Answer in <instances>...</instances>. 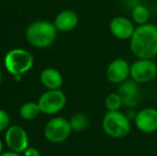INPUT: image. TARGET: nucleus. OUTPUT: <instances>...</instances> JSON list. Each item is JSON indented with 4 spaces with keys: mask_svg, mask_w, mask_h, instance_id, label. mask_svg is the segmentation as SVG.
Returning <instances> with one entry per match:
<instances>
[{
    "mask_svg": "<svg viewBox=\"0 0 157 156\" xmlns=\"http://www.w3.org/2000/svg\"><path fill=\"white\" fill-rule=\"evenodd\" d=\"M70 121L63 117L50 119L44 127V136L52 143H62L70 138L72 134Z\"/></svg>",
    "mask_w": 157,
    "mask_h": 156,
    "instance_id": "obj_5",
    "label": "nucleus"
},
{
    "mask_svg": "<svg viewBox=\"0 0 157 156\" xmlns=\"http://www.w3.org/2000/svg\"><path fill=\"white\" fill-rule=\"evenodd\" d=\"M106 78L113 85H121L130 79V64L124 58H116L108 63L105 71Z\"/></svg>",
    "mask_w": 157,
    "mask_h": 156,
    "instance_id": "obj_9",
    "label": "nucleus"
},
{
    "mask_svg": "<svg viewBox=\"0 0 157 156\" xmlns=\"http://www.w3.org/2000/svg\"><path fill=\"white\" fill-rule=\"evenodd\" d=\"M130 18L136 24V26L144 25V24L150 23L151 12L147 6L142 3H137L130 10Z\"/></svg>",
    "mask_w": 157,
    "mask_h": 156,
    "instance_id": "obj_15",
    "label": "nucleus"
},
{
    "mask_svg": "<svg viewBox=\"0 0 157 156\" xmlns=\"http://www.w3.org/2000/svg\"><path fill=\"white\" fill-rule=\"evenodd\" d=\"M3 153V143H2V141L0 140V155Z\"/></svg>",
    "mask_w": 157,
    "mask_h": 156,
    "instance_id": "obj_22",
    "label": "nucleus"
},
{
    "mask_svg": "<svg viewBox=\"0 0 157 156\" xmlns=\"http://www.w3.org/2000/svg\"><path fill=\"white\" fill-rule=\"evenodd\" d=\"M136 128L142 134H153L157 131V108L144 107L137 111L134 119Z\"/></svg>",
    "mask_w": 157,
    "mask_h": 156,
    "instance_id": "obj_11",
    "label": "nucleus"
},
{
    "mask_svg": "<svg viewBox=\"0 0 157 156\" xmlns=\"http://www.w3.org/2000/svg\"><path fill=\"white\" fill-rule=\"evenodd\" d=\"M129 49L137 59H155L157 57V25L147 23L137 26L129 40Z\"/></svg>",
    "mask_w": 157,
    "mask_h": 156,
    "instance_id": "obj_1",
    "label": "nucleus"
},
{
    "mask_svg": "<svg viewBox=\"0 0 157 156\" xmlns=\"http://www.w3.org/2000/svg\"><path fill=\"white\" fill-rule=\"evenodd\" d=\"M41 113L54 116L60 112L66 105V95L61 89L47 90L37 100Z\"/></svg>",
    "mask_w": 157,
    "mask_h": 156,
    "instance_id": "obj_6",
    "label": "nucleus"
},
{
    "mask_svg": "<svg viewBox=\"0 0 157 156\" xmlns=\"http://www.w3.org/2000/svg\"><path fill=\"white\" fill-rule=\"evenodd\" d=\"M101 128L110 138L123 139L132 131V121L121 110L107 111L101 119Z\"/></svg>",
    "mask_w": 157,
    "mask_h": 156,
    "instance_id": "obj_3",
    "label": "nucleus"
},
{
    "mask_svg": "<svg viewBox=\"0 0 157 156\" xmlns=\"http://www.w3.org/2000/svg\"><path fill=\"white\" fill-rule=\"evenodd\" d=\"M104 106L107 111H119L122 109L123 101L118 92H110L104 100Z\"/></svg>",
    "mask_w": 157,
    "mask_h": 156,
    "instance_id": "obj_18",
    "label": "nucleus"
},
{
    "mask_svg": "<svg viewBox=\"0 0 157 156\" xmlns=\"http://www.w3.org/2000/svg\"><path fill=\"white\" fill-rule=\"evenodd\" d=\"M157 77V63L153 59H137L130 64V79L139 85L153 81Z\"/></svg>",
    "mask_w": 157,
    "mask_h": 156,
    "instance_id": "obj_7",
    "label": "nucleus"
},
{
    "mask_svg": "<svg viewBox=\"0 0 157 156\" xmlns=\"http://www.w3.org/2000/svg\"><path fill=\"white\" fill-rule=\"evenodd\" d=\"M79 24V16L75 11L66 9L62 10L55 17L54 25L60 32H70L76 29Z\"/></svg>",
    "mask_w": 157,
    "mask_h": 156,
    "instance_id": "obj_13",
    "label": "nucleus"
},
{
    "mask_svg": "<svg viewBox=\"0 0 157 156\" xmlns=\"http://www.w3.org/2000/svg\"><path fill=\"white\" fill-rule=\"evenodd\" d=\"M4 141L9 150L23 154L29 148L28 134L21 125H11L4 134Z\"/></svg>",
    "mask_w": 157,
    "mask_h": 156,
    "instance_id": "obj_8",
    "label": "nucleus"
},
{
    "mask_svg": "<svg viewBox=\"0 0 157 156\" xmlns=\"http://www.w3.org/2000/svg\"><path fill=\"white\" fill-rule=\"evenodd\" d=\"M41 113L37 102H26L19 108V116L23 120L32 121L39 117Z\"/></svg>",
    "mask_w": 157,
    "mask_h": 156,
    "instance_id": "obj_16",
    "label": "nucleus"
},
{
    "mask_svg": "<svg viewBox=\"0 0 157 156\" xmlns=\"http://www.w3.org/2000/svg\"><path fill=\"white\" fill-rule=\"evenodd\" d=\"M58 30L54 23L47 21H35L26 29L28 43L35 48H48L55 43Z\"/></svg>",
    "mask_w": 157,
    "mask_h": 156,
    "instance_id": "obj_2",
    "label": "nucleus"
},
{
    "mask_svg": "<svg viewBox=\"0 0 157 156\" xmlns=\"http://www.w3.org/2000/svg\"><path fill=\"white\" fill-rule=\"evenodd\" d=\"M136 24L129 17L118 15L110 19L109 32L113 38L120 41H129L136 30Z\"/></svg>",
    "mask_w": 157,
    "mask_h": 156,
    "instance_id": "obj_10",
    "label": "nucleus"
},
{
    "mask_svg": "<svg viewBox=\"0 0 157 156\" xmlns=\"http://www.w3.org/2000/svg\"><path fill=\"white\" fill-rule=\"evenodd\" d=\"M10 116L6 110L0 109V131H6L10 127Z\"/></svg>",
    "mask_w": 157,
    "mask_h": 156,
    "instance_id": "obj_19",
    "label": "nucleus"
},
{
    "mask_svg": "<svg viewBox=\"0 0 157 156\" xmlns=\"http://www.w3.org/2000/svg\"><path fill=\"white\" fill-rule=\"evenodd\" d=\"M70 124L72 127L73 131H76V133H80L87 129V127L89 126V117H88L86 113L82 112H77L74 113L72 117L70 118Z\"/></svg>",
    "mask_w": 157,
    "mask_h": 156,
    "instance_id": "obj_17",
    "label": "nucleus"
},
{
    "mask_svg": "<svg viewBox=\"0 0 157 156\" xmlns=\"http://www.w3.org/2000/svg\"><path fill=\"white\" fill-rule=\"evenodd\" d=\"M1 81H2V73H1V71H0V83H1Z\"/></svg>",
    "mask_w": 157,
    "mask_h": 156,
    "instance_id": "obj_23",
    "label": "nucleus"
},
{
    "mask_svg": "<svg viewBox=\"0 0 157 156\" xmlns=\"http://www.w3.org/2000/svg\"><path fill=\"white\" fill-rule=\"evenodd\" d=\"M142 1H144V0H142Z\"/></svg>",
    "mask_w": 157,
    "mask_h": 156,
    "instance_id": "obj_24",
    "label": "nucleus"
},
{
    "mask_svg": "<svg viewBox=\"0 0 157 156\" xmlns=\"http://www.w3.org/2000/svg\"><path fill=\"white\" fill-rule=\"evenodd\" d=\"M41 83L47 90H58L61 89L63 85L62 74L54 67H46L41 72L40 75Z\"/></svg>",
    "mask_w": 157,
    "mask_h": 156,
    "instance_id": "obj_14",
    "label": "nucleus"
},
{
    "mask_svg": "<svg viewBox=\"0 0 157 156\" xmlns=\"http://www.w3.org/2000/svg\"><path fill=\"white\" fill-rule=\"evenodd\" d=\"M4 67L13 76L24 75L32 69L34 58L24 48H13L6 54L3 59Z\"/></svg>",
    "mask_w": 157,
    "mask_h": 156,
    "instance_id": "obj_4",
    "label": "nucleus"
},
{
    "mask_svg": "<svg viewBox=\"0 0 157 156\" xmlns=\"http://www.w3.org/2000/svg\"><path fill=\"white\" fill-rule=\"evenodd\" d=\"M117 92L120 94L121 98L123 101V105L125 107H127L128 109H134L140 103L141 100L140 85L135 82L132 79H128L125 82L119 85Z\"/></svg>",
    "mask_w": 157,
    "mask_h": 156,
    "instance_id": "obj_12",
    "label": "nucleus"
},
{
    "mask_svg": "<svg viewBox=\"0 0 157 156\" xmlns=\"http://www.w3.org/2000/svg\"><path fill=\"white\" fill-rule=\"evenodd\" d=\"M0 156H23V154H19V153L13 152V151L9 150V151H6V152H3Z\"/></svg>",
    "mask_w": 157,
    "mask_h": 156,
    "instance_id": "obj_21",
    "label": "nucleus"
},
{
    "mask_svg": "<svg viewBox=\"0 0 157 156\" xmlns=\"http://www.w3.org/2000/svg\"><path fill=\"white\" fill-rule=\"evenodd\" d=\"M23 156H41V152H40L36 148L29 146V148L23 153Z\"/></svg>",
    "mask_w": 157,
    "mask_h": 156,
    "instance_id": "obj_20",
    "label": "nucleus"
}]
</instances>
